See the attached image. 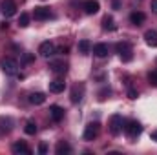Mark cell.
Segmentation results:
<instances>
[{"instance_id": "28", "label": "cell", "mask_w": 157, "mask_h": 155, "mask_svg": "<svg viewBox=\"0 0 157 155\" xmlns=\"http://www.w3.org/2000/svg\"><path fill=\"white\" fill-rule=\"evenodd\" d=\"M150 7H152L154 13H157V0H152V2H150Z\"/></svg>"}, {"instance_id": "17", "label": "cell", "mask_w": 157, "mask_h": 155, "mask_svg": "<svg viewBox=\"0 0 157 155\" xmlns=\"http://www.w3.org/2000/svg\"><path fill=\"white\" fill-rule=\"evenodd\" d=\"M144 13H141V11H135V13H132L130 15V22L133 24V26H141L143 22H144Z\"/></svg>"}, {"instance_id": "9", "label": "cell", "mask_w": 157, "mask_h": 155, "mask_svg": "<svg viewBox=\"0 0 157 155\" xmlns=\"http://www.w3.org/2000/svg\"><path fill=\"white\" fill-rule=\"evenodd\" d=\"M49 117L55 120V122H60L62 119H64V110L60 108V106H49Z\"/></svg>"}, {"instance_id": "23", "label": "cell", "mask_w": 157, "mask_h": 155, "mask_svg": "<svg viewBox=\"0 0 157 155\" xmlns=\"http://www.w3.org/2000/svg\"><path fill=\"white\" fill-rule=\"evenodd\" d=\"M18 26H20V28H28V26H29V15H28V13H22V15H20Z\"/></svg>"}, {"instance_id": "13", "label": "cell", "mask_w": 157, "mask_h": 155, "mask_svg": "<svg viewBox=\"0 0 157 155\" xmlns=\"http://www.w3.org/2000/svg\"><path fill=\"white\" fill-rule=\"evenodd\" d=\"M108 51H110V49H108L106 44H95V46H93V55L99 57V59H104V57L108 55Z\"/></svg>"}, {"instance_id": "12", "label": "cell", "mask_w": 157, "mask_h": 155, "mask_svg": "<svg viewBox=\"0 0 157 155\" xmlns=\"http://www.w3.org/2000/svg\"><path fill=\"white\" fill-rule=\"evenodd\" d=\"M64 88H66V82L60 80V78H55V80L49 82V91H51V93H62Z\"/></svg>"}, {"instance_id": "14", "label": "cell", "mask_w": 157, "mask_h": 155, "mask_svg": "<svg viewBox=\"0 0 157 155\" xmlns=\"http://www.w3.org/2000/svg\"><path fill=\"white\" fill-rule=\"evenodd\" d=\"M144 40H146V44H148L150 47H157V31L148 29V31L144 33Z\"/></svg>"}, {"instance_id": "20", "label": "cell", "mask_w": 157, "mask_h": 155, "mask_svg": "<svg viewBox=\"0 0 157 155\" xmlns=\"http://www.w3.org/2000/svg\"><path fill=\"white\" fill-rule=\"evenodd\" d=\"M90 49H91L90 40H80V42H78V51H80L82 55H88V53H90Z\"/></svg>"}, {"instance_id": "27", "label": "cell", "mask_w": 157, "mask_h": 155, "mask_svg": "<svg viewBox=\"0 0 157 155\" xmlns=\"http://www.w3.org/2000/svg\"><path fill=\"white\" fill-rule=\"evenodd\" d=\"M24 62H26V64H29V62H33V55H29V53H26V55H24Z\"/></svg>"}, {"instance_id": "5", "label": "cell", "mask_w": 157, "mask_h": 155, "mask_svg": "<svg viewBox=\"0 0 157 155\" xmlns=\"http://www.w3.org/2000/svg\"><path fill=\"white\" fill-rule=\"evenodd\" d=\"M0 9L4 13V17H13L17 13V4H15V0H2Z\"/></svg>"}, {"instance_id": "11", "label": "cell", "mask_w": 157, "mask_h": 155, "mask_svg": "<svg viewBox=\"0 0 157 155\" xmlns=\"http://www.w3.org/2000/svg\"><path fill=\"white\" fill-rule=\"evenodd\" d=\"M82 7H84L86 15H95V13L99 11V7H101V6H99V2H97V0H86Z\"/></svg>"}, {"instance_id": "26", "label": "cell", "mask_w": 157, "mask_h": 155, "mask_svg": "<svg viewBox=\"0 0 157 155\" xmlns=\"http://www.w3.org/2000/svg\"><path fill=\"white\" fill-rule=\"evenodd\" d=\"M128 97L133 100V99H137V97H139V93H137L135 89H132V88H130V89H128Z\"/></svg>"}, {"instance_id": "6", "label": "cell", "mask_w": 157, "mask_h": 155, "mask_svg": "<svg viewBox=\"0 0 157 155\" xmlns=\"http://www.w3.org/2000/svg\"><path fill=\"white\" fill-rule=\"evenodd\" d=\"M55 49H57L55 44L49 42V40H48V42H42V44L39 46V53L42 55V57H46V59L51 57V55H55Z\"/></svg>"}, {"instance_id": "21", "label": "cell", "mask_w": 157, "mask_h": 155, "mask_svg": "<svg viewBox=\"0 0 157 155\" xmlns=\"http://www.w3.org/2000/svg\"><path fill=\"white\" fill-rule=\"evenodd\" d=\"M24 131H26L28 135H35V133H37V124H35L33 120H28V122H26V128H24Z\"/></svg>"}, {"instance_id": "8", "label": "cell", "mask_w": 157, "mask_h": 155, "mask_svg": "<svg viewBox=\"0 0 157 155\" xmlns=\"http://www.w3.org/2000/svg\"><path fill=\"white\" fill-rule=\"evenodd\" d=\"M33 17H35L37 20H46V18H49V17H51V13H49V7H44V6L35 7V11H33Z\"/></svg>"}, {"instance_id": "3", "label": "cell", "mask_w": 157, "mask_h": 155, "mask_svg": "<svg viewBox=\"0 0 157 155\" xmlns=\"http://www.w3.org/2000/svg\"><path fill=\"white\" fill-rule=\"evenodd\" d=\"M115 49H117V53L121 55L122 62H130L132 60V46L128 42H119L117 46H115Z\"/></svg>"}, {"instance_id": "24", "label": "cell", "mask_w": 157, "mask_h": 155, "mask_svg": "<svg viewBox=\"0 0 157 155\" xmlns=\"http://www.w3.org/2000/svg\"><path fill=\"white\" fill-rule=\"evenodd\" d=\"M110 93H112V89H110V88H104V89H101V91H99V99H101V100H104Z\"/></svg>"}, {"instance_id": "1", "label": "cell", "mask_w": 157, "mask_h": 155, "mask_svg": "<svg viewBox=\"0 0 157 155\" xmlns=\"http://www.w3.org/2000/svg\"><path fill=\"white\" fill-rule=\"evenodd\" d=\"M0 68H2V71L6 75H15L18 71V62L15 59H11V57H4L0 60Z\"/></svg>"}, {"instance_id": "18", "label": "cell", "mask_w": 157, "mask_h": 155, "mask_svg": "<svg viewBox=\"0 0 157 155\" xmlns=\"http://www.w3.org/2000/svg\"><path fill=\"white\" fill-rule=\"evenodd\" d=\"M55 152H57V155H66L71 152V146L68 144V142H64V141H60L59 144H57V148H55Z\"/></svg>"}, {"instance_id": "10", "label": "cell", "mask_w": 157, "mask_h": 155, "mask_svg": "<svg viewBox=\"0 0 157 155\" xmlns=\"http://www.w3.org/2000/svg\"><path fill=\"white\" fill-rule=\"evenodd\" d=\"M11 150H13V153H17V155H20V153H24V155H29V153H31V150L28 148V144H26L24 141H18V142H15Z\"/></svg>"}, {"instance_id": "16", "label": "cell", "mask_w": 157, "mask_h": 155, "mask_svg": "<svg viewBox=\"0 0 157 155\" xmlns=\"http://www.w3.org/2000/svg\"><path fill=\"white\" fill-rule=\"evenodd\" d=\"M29 102H31V104H35V106H40V104H44V102H46V95H44V93H40V91L31 93V95H29Z\"/></svg>"}, {"instance_id": "2", "label": "cell", "mask_w": 157, "mask_h": 155, "mask_svg": "<svg viewBox=\"0 0 157 155\" xmlns=\"http://www.w3.org/2000/svg\"><path fill=\"white\" fill-rule=\"evenodd\" d=\"M143 131V126L137 122V120H128L126 126H124V133L130 137V139H137Z\"/></svg>"}, {"instance_id": "7", "label": "cell", "mask_w": 157, "mask_h": 155, "mask_svg": "<svg viewBox=\"0 0 157 155\" xmlns=\"http://www.w3.org/2000/svg\"><path fill=\"white\" fill-rule=\"evenodd\" d=\"M121 130H122V117L113 115L112 119H110V131H112L113 135H119Z\"/></svg>"}, {"instance_id": "22", "label": "cell", "mask_w": 157, "mask_h": 155, "mask_svg": "<svg viewBox=\"0 0 157 155\" xmlns=\"http://www.w3.org/2000/svg\"><path fill=\"white\" fill-rule=\"evenodd\" d=\"M80 99H82V88L80 89L78 88H73V91H71V102L77 104V102H80Z\"/></svg>"}, {"instance_id": "4", "label": "cell", "mask_w": 157, "mask_h": 155, "mask_svg": "<svg viewBox=\"0 0 157 155\" xmlns=\"http://www.w3.org/2000/svg\"><path fill=\"white\" fill-rule=\"evenodd\" d=\"M99 131H101V124H99V122H90V124L84 128V141H93V139H97Z\"/></svg>"}, {"instance_id": "29", "label": "cell", "mask_w": 157, "mask_h": 155, "mask_svg": "<svg viewBox=\"0 0 157 155\" xmlns=\"http://www.w3.org/2000/svg\"><path fill=\"white\" fill-rule=\"evenodd\" d=\"M150 137H152V141H157V130H154V131L150 133Z\"/></svg>"}, {"instance_id": "19", "label": "cell", "mask_w": 157, "mask_h": 155, "mask_svg": "<svg viewBox=\"0 0 157 155\" xmlns=\"http://www.w3.org/2000/svg\"><path fill=\"white\" fill-rule=\"evenodd\" d=\"M102 28H104L106 31H115V28H117V26L113 24V18L106 15V17L102 18Z\"/></svg>"}, {"instance_id": "15", "label": "cell", "mask_w": 157, "mask_h": 155, "mask_svg": "<svg viewBox=\"0 0 157 155\" xmlns=\"http://www.w3.org/2000/svg\"><path fill=\"white\" fill-rule=\"evenodd\" d=\"M49 68H51V71L57 73V75H62V73H66V70H68V66H66L64 62H49Z\"/></svg>"}, {"instance_id": "25", "label": "cell", "mask_w": 157, "mask_h": 155, "mask_svg": "<svg viewBox=\"0 0 157 155\" xmlns=\"http://www.w3.org/2000/svg\"><path fill=\"white\" fill-rule=\"evenodd\" d=\"M39 153L40 155H46V153H48V146H46L44 142H40V144H39Z\"/></svg>"}]
</instances>
